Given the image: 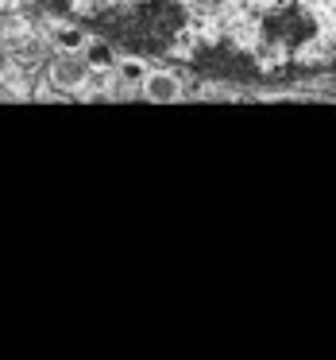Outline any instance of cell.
Masks as SVG:
<instances>
[{
    "mask_svg": "<svg viewBox=\"0 0 336 360\" xmlns=\"http://www.w3.org/2000/svg\"><path fill=\"white\" fill-rule=\"evenodd\" d=\"M0 97H4V89H0Z\"/></svg>",
    "mask_w": 336,
    "mask_h": 360,
    "instance_id": "cell-9",
    "label": "cell"
},
{
    "mask_svg": "<svg viewBox=\"0 0 336 360\" xmlns=\"http://www.w3.org/2000/svg\"><path fill=\"white\" fill-rule=\"evenodd\" d=\"M81 58H86L89 70H109V66H116V51L109 43H93V39L81 47Z\"/></svg>",
    "mask_w": 336,
    "mask_h": 360,
    "instance_id": "cell-3",
    "label": "cell"
},
{
    "mask_svg": "<svg viewBox=\"0 0 336 360\" xmlns=\"http://www.w3.org/2000/svg\"><path fill=\"white\" fill-rule=\"evenodd\" d=\"M4 66H8V55H4V51H0V70H4Z\"/></svg>",
    "mask_w": 336,
    "mask_h": 360,
    "instance_id": "cell-6",
    "label": "cell"
},
{
    "mask_svg": "<svg viewBox=\"0 0 336 360\" xmlns=\"http://www.w3.org/2000/svg\"><path fill=\"white\" fill-rule=\"evenodd\" d=\"M0 8H4V0H0Z\"/></svg>",
    "mask_w": 336,
    "mask_h": 360,
    "instance_id": "cell-8",
    "label": "cell"
},
{
    "mask_svg": "<svg viewBox=\"0 0 336 360\" xmlns=\"http://www.w3.org/2000/svg\"><path fill=\"white\" fill-rule=\"evenodd\" d=\"M120 78L124 82H135V86H143V78H147V63H143V58H135V55H128V58H120Z\"/></svg>",
    "mask_w": 336,
    "mask_h": 360,
    "instance_id": "cell-5",
    "label": "cell"
},
{
    "mask_svg": "<svg viewBox=\"0 0 336 360\" xmlns=\"http://www.w3.org/2000/svg\"><path fill=\"white\" fill-rule=\"evenodd\" d=\"M4 32H8V24H4V20H0V39H4Z\"/></svg>",
    "mask_w": 336,
    "mask_h": 360,
    "instance_id": "cell-7",
    "label": "cell"
},
{
    "mask_svg": "<svg viewBox=\"0 0 336 360\" xmlns=\"http://www.w3.org/2000/svg\"><path fill=\"white\" fill-rule=\"evenodd\" d=\"M143 97L155 105H174L182 97V82L174 78V74H163V70H151L147 78H143Z\"/></svg>",
    "mask_w": 336,
    "mask_h": 360,
    "instance_id": "cell-2",
    "label": "cell"
},
{
    "mask_svg": "<svg viewBox=\"0 0 336 360\" xmlns=\"http://www.w3.org/2000/svg\"><path fill=\"white\" fill-rule=\"evenodd\" d=\"M86 78H89L86 58H74L70 51H66L62 58H55V63H51V82H55L58 89H66V94H70V89H78Z\"/></svg>",
    "mask_w": 336,
    "mask_h": 360,
    "instance_id": "cell-1",
    "label": "cell"
},
{
    "mask_svg": "<svg viewBox=\"0 0 336 360\" xmlns=\"http://www.w3.org/2000/svg\"><path fill=\"white\" fill-rule=\"evenodd\" d=\"M51 35H55V47L58 51H70V55L89 43V35L81 32V27H74V24H55V32H51Z\"/></svg>",
    "mask_w": 336,
    "mask_h": 360,
    "instance_id": "cell-4",
    "label": "cell"
}]
</instances>
